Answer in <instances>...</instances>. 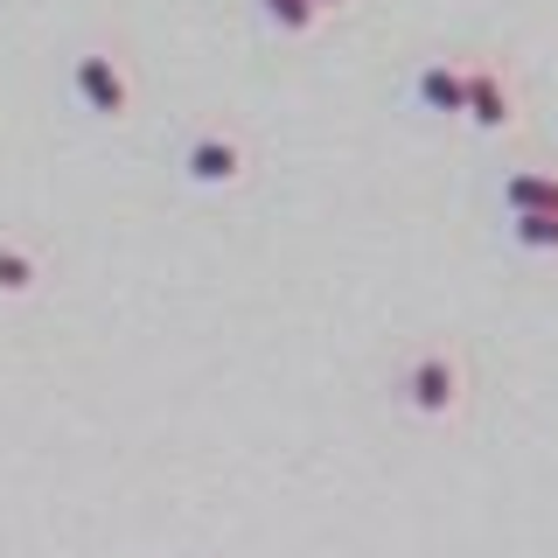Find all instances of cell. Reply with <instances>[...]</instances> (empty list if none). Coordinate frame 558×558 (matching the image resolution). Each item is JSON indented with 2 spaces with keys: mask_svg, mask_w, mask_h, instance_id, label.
I'll use <instances>...</instances> for the list:
<instances>
[{
  "mask_svg": "<svg viewBox=\"0 0 558 558\" xmlns=\"http://www.w3.org/2000/svg\"><path fill=\"white\" fill-rule=\"evenodd\" d=\"M398 398H405V412H418V418H453L468 405V363L453 356V349H418L405 363V377H398Z\"/></svg>",
  "mask_w": 558,
  "mask_h": 558,
  "instance_id": "1",
  "label": "cell"
},
{
  "mask_svg": "<svg viewBox=\"0 0 558 558\" xmlns=\"http://www.w3.org/2000/svg\"><path fill=\"white\" fill-rule=\"evenodd\" d=\"M244 168H252V147H244L238 133H223V126H203V133L182 140V174L196 189H238Z\"/></svg>",
  "mask_w": 558,
  "mask_h": 558,
  "instance_id": "2",
  "label": "cell"
},
{
  "mask_svg": "<svg viewBox=\"0 0 558 558\" xmlns=\"http://www.w3.org/2000/svg\"><path fill=\"white\" fill-rule=\"evenodd\" d=\"M70 92L84 98L92 119H126L133 112V77H126V63H119L112 49H84V57L70 63Z\"/></svg>",
  "mask_w": 558,
  "mask_h": 558,
  "instance_id": "3",
  "label": "cell"
},
{
  "mask_svg": "<svg viewBox=\"0 0 558 558\" xmlns=\"http://www.w3.org/2000/svg\"><path fill=\"white\" fill-rule=\"evenodd\" d=\"M461 119H468V126H482V133H502L517 119L510 77H502V70H488V63H468V105H461Z\"/></svg>",
  "mask_w": 558,
  "mask_h": 558,
  "instance_id": "4",
  "label": "cell"
},
{
  "mask_svg": "<svg viewBox=\"0 0 558 558\" xmlns=\"http://www.w3.org/2000/svg\"><path fill=\"white\" fill-rule=\"evenodd\" d=\"M412 98H418V112H433V119H461V105H468V63H447V57L418 63L412 70Z\"/></svg>",
  "mask_w": 558,
  "mask_h": 558,
  "instance_id": "5",
  "label": "cell"
},
{
  "mask_svg": "<svg viewBox=\"0 0 558 558\" xmlns=\"http://www.w3.org/2000/svg\"><path fill=\"white\" fill-rule=\"evenodd\" d=\"M502 209H558V174L551 168H517L502 174Z\"/></svg>",
  "mask_w": 558,
  "mask_h": 558,
  "instance_id": "6",
  "label": "cell"
},
{
  "mask_svg": "<svg viewBox=\"0 0 558 558\" xmlns=\"http://www.w3.org/2000/svg\"><path fill=\"white\" fill-rule=\"evenodd\" d=\"M510 244L517 252H537V258H558V209H517Z\"/></svg>",
  "mask_w": 558,
  "mask_h": 558,
  "instance_id": "7",
  "label": "cell"
},
{
  "mask_svg": "<svg viewBox=\"0 0 558 558\" xmlns=\"http://www.w3.org/2000/svg\"><path fill=\"white\" fill-rule=\"evenodd\" d=\"M35 279H43L35 252H28V244H8V238H0V301H22V293H35Z\"/></svg>",
  "mask_w": 558,
  "mask_h": 558,
  "instance_id": "8",
  "label": "cell"
},
{
  "mask_svg": "<svg viewBox=\"0 0 558 558\" xmlns=\"http://www.w3.org/2000/svg\"><path fill=\"white\" fill-rule=\"evenodd\" d=\"M258 8H266V22L279 35H307L314 22H322V8H314V0H258Z\"/></svg>",
  "mask_w": 558,
  "mask_h": 558,
  "instance_id": "9",
  "label": "cell"
},
{
  "mask_svg": "<svg viewBox=\"0 0 558 558\" xmlns=\"http://www.w3.org/2000/svg\"><path fill=\"white\" fill-rule=\"evenodd\" d=\"M314 8H322V14H328V8H349V0H314Z\"/></svg>",
  "mask_w": 558,
  "mask_h": 558,
  "instance_id": "10",
  "label": "cell"
}]
</instances>
